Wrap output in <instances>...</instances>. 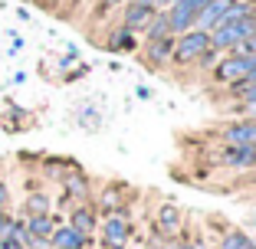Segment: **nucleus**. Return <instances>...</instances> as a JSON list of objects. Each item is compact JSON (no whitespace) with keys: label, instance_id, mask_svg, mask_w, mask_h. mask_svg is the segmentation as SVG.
Masks as SVG:
<instances>
[{"label":"nucleus","instance_id":"nucleus-7","mask_svg":"<svg viewBox=\"0 0 256 249\" xmlns=\"http://www.w3.org/2000/svg\"><path fill=\"white\" fill-rule=\"evenodd\" d=\"M125 240H128V223L122 217H112L106 223V246L108 249H122V246H125Z\"/></svg>","mask_w":256,"mask_h":249},{"label":"nucleus","instance_id":"nucleus-3","mask_svg":"<svg viewBox=\"0 0 256 249\" xmlns=\"http://www.w3.org/2000/svg\"><path fill=\"white\" fill-rule=\"evenodd\" d=\"M207 46H210V36H207L204 30L188 33V36L178 43V59H181V62H190V59H197L200 53H207Z\"/></svg>","mask_w":256,"mask_h":249},{"label":"nucleus","instance_id":"nucleus-5","mask_svg":"<svg viewBox=\"0 0 256 249\" xmlns=\"http://www.w3.org/2000/svg\"><path fill=\"white\" fill-rule=\"evenodd\" d=\"M230 3H234V0H210V3H207V7L194 16L197 30H214V26L220 23V16L226 13V7H230Z\"/></svg>","mask_w":256,"mask_h":249},{"label":"nucleus","instance_id":"nucleus-21","mask_svg":"<svg viewBox=\"0 0 256 249\" xmlns=\"http://www.w3.org/2000/svg\"><path fill=\"white\" fill-rule=\"evenodd\" d=\"M0 210H7V184L0 181Z\"/></svg>","mask_w":256,"mask_h":249},{"label":"nucleus","instance_id":"nucleus-17","mask_svg":"<svg viewBox=\"0 0 256 249\" xmlns=\"http://www.w3.org/2000/svg\"><path fill=\"white\" fill-rule=\"evenodd\" d=\"M69 190H76V194H86V184H82V177H72V181H69Z\"/></svg>","mask_w":256,"mask_h":249},{"label":"nucleus","instance_id":"nucleus-15","mask_svg":"<svg viewBox=\"0 0 256 249\" xmlns=\"http://www.w3.org/2000/svg\"><path fill=\"white\" fill-rule=\"evenodd\" d=\"M243 56H250V59H256V33H253V36H250V39H243Z\"/></svg>","mask_w":256,"mask_h":249},{"label":"nucleus","instance_id":"nucleus-8","mask_svg":"<svg viewBox=\"0 0 256 249\" xmlns=\"http://www.w3.org/2000/svg\"><path fill=\"white\" fill-rule=\"evenodd\" d=\"M194 10L184 3V0H174V10H171V16H168V26L171 30H188L190 23H194Z\"/></svg>","mask_w":256,"mask_h":249},{"label":"nucleus","instance_id":"nucleus-22","mask_svg":"<svg viewBox=\"0 0 256 249\" xmlns=\"http://www.w3.org/2000/svg\"><path fill=\"white\" fill-rule=\"evenodd\" d=\"M168 46H171V43H161L158 49H154V59H164V56H168Z\"/></svg>","mask_w":256,"mask_h":249},{"label":"nucleus","instance_id":"nucleus-12","mask_svg":"<svg viewBox=\"0 0 256 249\" xmlns=\"http://www.w3.org/2000/svg\"><path fill=\"white\" fill-rule=\"evenodd\" d=\"M226 141L230 144H256V128L253 125H234L226 131Z\"/></svg>","mask_w":256,"mask_h":249},{"label":"nucleus","instance_id":"nucleus-24","mask_svg":"<svg viewBox=\"0 0 256 249\" xmlns=\"http://www.w3.org/2000/svg\"><path fill=\"white\" fill-rule=\"evenodd\" d=\"M184 249H190V246H184Z\"/></svg>","mask_w":256,"mask_h":249},{"label":"nucleus","instance_id":"nucleus-9","mask_svg":"<svg viewBox=\"0 0 256 249\" xmlns=\"http://www.w3.org/2000/svg\"><path fill=\"white\" fill-rule=\"evenodd\" d=\"M253 161H256V148H253V144H234V148L224 154V164H234V167L253 164Z\"/></svg>","mask_w":256,"mask_h":249},{"label":"nucleus","instance_id":"nucleus-16","mask_svg":"<svg viewBox=\"0 0 256 249\" xmlns=\"http://www.w3.org/2000/svg\"><path fill=\"white\" fill-rule=\"evenodd\" d=\"M0 249H26L20 240H14V236H0Z\"/></svg>","mask_w":256,"mask_h":249},{"label":"nucleus","instance_id":"nucleus-14","mask_svg":"<svg viewBox=\"0 0 256 249\" xmlns=\"http://www.w3.org/2000/svg\"><path fill=\"white\" fill-rule=\"evenodd\" d=\"M224 249H253V243H250L243 233H230L224 240Z\"/></svg>","mask_w":256,"mask_h":249},{"label":"nucleus","instance_id":"nucleus-4","mask_svg":"<svg viewBox=\"0 0 256 249\" xmlns=\"http://www.w3.org/2000/svg\"><path fill=\"white\" fill-rule=\"evenodd\" d=\"M256 59H250V56H234V59H224L217 66V79L220 82H234V79H243L250 76V69H253Z\"/></svg>","mask_w":256,"mask_h":249},{"label":"nucleus","instance_id":"nucleus-19","mask_svg":"<svg viewBox=\"0 0 256 249\" xmlns=\"http://www.w3.org/2000/svg\"><path fill=\"white\" fill-rule=\"evenodd\" d=\"M7 227H10V213H7V210H0V236L7 233Z\"/></svg>","mask_w":256,"mask_h":249},{"label":"nucleus","instance_id":"nucleus-11","mask_svg":"<svg viewBox=\"0 0 256 249\" xmlns=\"http://www.w3.org/2000/svg\"><path fill=\"white\" fill-rule=\"evenodd\" d=\"M151 20V7L148 3H132V7H128V13H125V26L128 30H135V26H144V23Z\"/></svg>","mask_w":256,"mask_h":249},{"label":"nucleus","instance_id":"nucleus-1","mask_svg":"<svg viewBox=\"0 0 256 249\" xmlns=\"http://www.w3.org/2000/svg\"><path fill=\"white\" fill-rule=\"evenodd\" d=\"M256 33V23L250 20V16H243V20H236V23H226V26H214V33H210V43L214 46H240L243 39H250Z\"/></svg>","mask_w":256,"mask_h":249},{"label":"nucleus","instance_id":"nucleus-6","mask_svg":"<svg viewBox=\"0 0 256 249\" xmlns=\"http://www.w3.org/2000/svg\"><path fill=\"white\" fill-rule=\"evenodd\" d=\"M46 243H50L53 249H86V236L76 233L72 227H56L53 236H50Z\"/></svg>","mask_w":256,"mask_h":249},{"label":"nucleus","instance_id":"nucleus-13","mask_svg":"<svg viewBox=\"0 0 256 249\" xmlns=\"http://www.w3.org/2000/svg\"><path fill=\"white\" fill-rule=\"evenodd\" d=\"M40 213H50V200L43 194H33L26 200V217H40Z\"/></svg>","mask_w":256,"mask_h":249},{"label":"nucleus","instance_id":"nucleus-2","mask_svg":"<svg viewBox=\"0 0 256 249\" xmlns=\"http://www.w3.org/2000/svg\"><path fill=\"white\" fill-rule=\"evenodd\" d=\"M23 223H26V233H30V240H33V249H43L46 240H50V236H53V230H56V220L50 217V213L26 217Z\"/></svg>","mask_w":256,"mask_h":249},{"label":"nucleus","instance_id":"nucleus-23","mask_svg":"<svg viewBox=\"0 0 256 249\" xmlns=\"http://www.w3.org/2000/svg\"><path fill=\"white\" fill-rule=\"evenodd\" d=\"M102 3H106V7H115V3H118V0H102Z\"/></svg>","mask_w":256,"mask_h":249},{"label":"nucleus","instance_id":"nucleus-10","mask_svg":"<svg viewBox=\"0 0 256 249\" xmlns=\"http://www.w3.org/2000/svg\"><path fill=\"white\" fill-rule=\"evenodd\" d=\"M69 227H72L76 233L89 236V233H92V227H96V217H92V210H86V207H76L72 217H69Z\"/></svg>","mask_w":256,"mask_h":249},{"label":"nucleus","instance_id":"nucleus-20","mask_svg":"<svg viewBox=\"0 0 256 249\" xmlns=\"http://www.w3.org/2000/svg\"><path fill=\"white\" fill-rule=\"evenodd\" d=\"M243 92H246V102H256V82H246Z\"/></svg>","mask_w":256,"mask_h":249},{"label":"nucleus","instance_id":"nucleus-18","mask_svg":"<svg viewBox=\"0 0 256 249\" xmlns=\"http://www.w3.org/2000/svg\"><path fill=\"white\" fill-rule=\"evenodd\" d=\"M174 220H178V213H174V210H164V213H161V223H164V227H174Z\"/></svg>","mask_w":256,"mask_h":249}]
</instances>
